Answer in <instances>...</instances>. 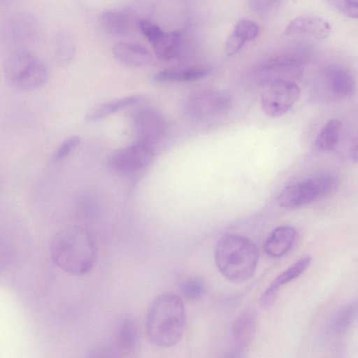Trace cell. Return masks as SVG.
I'll list each match as a JSON object with an SVG mask.
<instances>
[{
    "instance_id": "1",
    "label": "cell",
    "mask_w": 358,
    "mask_h": 358,
    "mask_svg": "<svg viewBox=\"0 0 358 358\" xmlns=\"http://www.w3.org/2000/svg\"><path fill=\"white\" fill-rule=\"evenodd\" d=\"M55 264L73 275L89 273L97 260V247L87 228L71 226L59 230L50 243Z\"/></svg>"
},
{
    "instance_id": "2",
    "label": "cell",
    "mask_w": 358,
    "mask_h": 358,
    "mask_svg": "<svg viewBox=\"0 0 358 358\" xmlns=\"http://www.w3.org/2000/svg\"><path fill=\"white\" fill-rule=\"evenodd\" d=\"M186 311L182 299L172 293L158 296L150 304L146 317V334L151 343L170 348L182 336Z\"/></svg>"
},
{
    "instance_id": "3",
    "label": "cell",
    "mask_w": 358,
    "mask_h": 358,
    "mask_svg": "<svg viewBox=\"0 0 358 358\" xmlns=\"http://www.w3.org/2000/svg\"><path fill=\"white\" fill-rule=\"evenodd\" d=\"M259 259L255 244L238 234L223 235L215 250L217 269L227 280L234 282L248 280L255 273Z\"/></svg>"
},
{
    "instance_id": "4",
    "label": "cell",
    "mask_w": 358,
    "mask_h": 358,
    "mask_svg": "<svg viewBox=\"0 0 358 358\" xmlns=\"http://www.w3.org/2000/svg\"><path fill=\"white\" fill-rule=\"evenodd\" d=\"M6 80L13 87L32 91L43 87L49 78V69L43 59L29 50H13L3 65Z\"/></svg>"
},
{
    "instance_id": "5",
    "label": "cell",
    "mask_w": 358,
    "mask_h": 358,
    "mask_svg": "<svg viewBox=\"0 0 358 358\" xmlns=\"http://www.w3.org/2000/svg\"><path fill=\"white\" fill-rule=\"evenodd\" d=\"M339 179L332 174H321L304 179L285 187L279 194L278 205L294 209L309 204L334 192Z\"/></svg>"
},
{
    "instance_id": "6",
    "label": "cell",
    "mask_w": 358,
    "mask_h": 358,
    "mask_svg": "<svg viewBox=\"0 0 358 358\" xmlns=\"http://www.w3.org/2000/svg\"><path fill=\"white\" fill-rule=\"evenodd\" d=\"M2 37L13 50H28L41 37L42 27L34 15L17 11L8 15L1 26Z\"/></svg>"
},
{
    "instance_id": "7",
    "label": "cell",
    "mask_w": 358,
    "mask_h": 358,
    "mask_svg": "<svg viewBox=\"0 0 358 358\" xmlns=\"http://www.w3.org/2000/svg\"><path fill=\"white\" fill-rule=\"evenodd\" d=\"M300 94L299 87L291 80L268 81L260 93L261 109L270 117H280L297 103Z\"/></svg>"
},
{
    "instance_id": "8",
    "label": "cell",
    "mask_w": 358,
    "mask_h": 358,
    "mask_svg": "<svg viewBox=\"0 0 358 358\" xmlns=\"http://www.w3.org/2000/svg\"><path fill=\"white\" fill-rule=\"evenodd\" d=\"M231 105V99L227 92L210 90L189 97L184 103L183 110L189 119L201 121L224 113Z\"/></svg>"
},
{
    "instance_id": "9",
    "label": "cell",
    "mask_w": 358,
    "mask_h": 358,
    "mask_svg": "<svg viewBox=\"0 0 358 358\" xmlns=\"http://www.w3.org/2000/svg\"><path fill=\"white\" fill-rule=\"evenodd\" d=\"M152 144L138 141L115 151L110 157V166L117 171L131 173L145 168L154 157Z\"/></svg>"
},
{
    "instance_id": "10",
    "label": "cell",
    "mask_w": 358,
    "mask_h": 358,
    "mask_svg": "<svg viewBox=\"0 0 358 358\" xmlns=\"http://www.w3.org/2000/svg\"><path fill=\"white\" fill-rule=\"evenodd\" d=\"M320 81L324 94L334 100L348 99L355 92V79L351 71L343 66H327L320 73Z\"/></svg>"
},
{
    "instance_id": "11",
    "label": "cell",
    "mask_w": 358,
    "mask_h": 358,
    "mask_svg": "<svg viewBox=\"0 0 358 358\" xmlns=\"http://www.w3.org/2000/svg\"><path fill=\"white\" fill-rule=\"evenodd\" d=\"M133 124L138 141L152 145L164 136L166 129L163 115L153 108L138 110L134 117Z\"/></svg>"
},
{
    "instance_id": "12",
    "label": "cell",
    "mask_w": 358,
    "mask_h": 358,
    "mask_svg": "<svg viewBox=\"0 0 358 358\" xmlns=\"http://www.w3.org/2000/svg\"><path fill=\"white\" fill-rule=\"evenodd\" d=\"M144 36L151 43L159 59L170 60L178 55L181 43L179 32H165L155 24H151L145 29Z\"/></svg>"
},
{
    "instance_id": "13",
    "label": "cell",
    "mask_w": 358,
    "mask_h": 358,
    "mask_svg": "<svg viewBox=\"0 0 358 358\" xmlns=\"http://www.w3.org/2000/svg\"><path fill=\"white\" fill-rule=\"evenodd\" d=\"M331 25L324 19L315 15H301L294 18L285 28L286 36H309L317 39H325L331 33Z\"/></svg>"
},
{
    "instance_id": "14",
    "label": "cell",
    "mask_w": 358,
    "mask_h": 358,
    "mask_svg": "<svg viewBox=\"0 0 358 358\" xmlns=\"http://www.w3.org/2000/svg\"><path fill=\"white\" fill-rule=\"evenodd\" d=\"M257 329V316L250 309L245 310L236 318L232 327L234 349L231 357H240L251 343Z\"/></svg>"
},
{
    "instance_id": "15",
    "label": "cell",
    "mask_w": 358,
    "mask_h": 358,
    "mask_svg": "<svg viewBox=\"0 0 358 358\" xmlns=\"http://www.w3.org/2000/svg\"><path fill=\"white\" fill-rule=\"evenodd\" d=\"M303 65V60L292 55H279L265 62L260 67L261 76L265 83L277 79H287L286 77L297 75Z\"/></svg>"
},
{
    "instance_id": "16",
    "label": "cell",
    "mask_w": 358,
    "mask_h": 358,
    "mask_svg": "<svg viewBox=\"0 0 358 358\" xmlns=\"http://www.w3.org/2000/svg\"><path fill=\"white\" fill-rule=\"evenodd\" d=\"M311 261L310 256H304L278 275L262 295L260 299L262 306H271L275 301L281 287L303 274L310 265Z\"/></svg>"
},
{
    "instance_id": "17",
    "label": "cell",
    "mask_w": 358,
    "mask_h": 358,
    "mask_svg": "<svg viewBox=\"0 0 358 358\" xmlns=\"http://www.w3.org/2000/svg\"><path fill=\"white\" fill-rule=\"evenodd\" d=\"M357 313L356 299H352L339 308L326 324L324 333L327 338L335 341L345 336L356 320Z\"/></svg>"
},
{
    "instance_id": "18",
    "label": "cell",
    "mask_w": 358,
    "mask_h": 358,
    "mask_svg": "<svg viewBox=\"0 0 358 358\" xmlns=\"http://www.w3.org/2000/svg\"><path fill=\"white\" fill-rule=\"evenodd\" d=\"M296 235L295 229L290 225L276 227L271 232L264 242L265 252L274 258L282 257L293 246Z\"/></svg>"
},
{
    "instance_id": "19",
    "label": "cell",
    "mask_w": 358,
    "mask_h": 358,
    "mask_svg": "<svg viewBox=\"0 0 358 358\" xmlns=\"http://www.w3.org/2000/svg\"><path fill=\"white\" fill-rule=\"evenodd\" d=\"M113 53L119 62L129 67H143L152 61L148 50L135 43L118 42L114 45Z\"/></svg>"
},
{
    "instance_id": "20",
    "label": "cell",
    "mask_w": 358,
    "mask_h": 358,
    "mask_svg": "<svg viewBox=\"0 0 358 358\" xmlns=\"http://www.w3.org/2000/svg\"><path fill=\"white\" fill-rule=\"evenodd\" d=\"M138 329L131 318L123 320L117 326L114 337V348L117 352L130 353L137 345Z\"/></svg>"
},
{
    "instance_id": "21",
    "label": "cell",
    "mask_w": 358,
    "mask_h": 358,
    "mask_svg": "<svg viewBox=\"0 0 358 358\" xmlns=\"http://www.w3.org/2000/svg\"><path fill=\"white\" fill-rule=\"evenodd\" d=\"M142 99L141 95H129L104 102L91 109L86 115V120L94 122L113 113L132 106Z\"/></svg>"
},
{
    "instance_id": "22",
    "label": "cell",
    "mask_w": 358,
    "mask_h": 358,
    "mask_svg": "<svg viewBox=\"0 0 358 358\" xmlns=\"http://www.w3.org/2000/svg\"><path fill=\"white\" fill-rule=\"evenodd\" d=\"M208 73L209 69L206 67L164 69L157 73L153 80L162 83L191 81L201 79Z\"/></svg>"
},
{
    "instance_id": "23",
    "label": "cell",
    "mask_w": 358,
    "mask_h": 358,
    "mask_svg": "<svg viewBox=\"0 0 358 358\" xmlns=\"http://www.w3.org/2000/svg\"><path fill=\"white\" fill-rule=\"evenodd\" d=\"M102 28L108 34L122 35L130 25V14L127 10H106L100 15Z\"/></svg>"
},
{
    "instance_id": "24",
    "label": "cell",
    "mask_w": 358,
    "mask_h": 358,
    "mask_svg": "<svg viewBox=\"0 0 358 358\" xmlns=\"http://www.w3.org/2000/svg\"><path fill=\"white\" fill-rule=\"evenodd\" d=\"M342 124L339 120H329L320 130L315 141L317 148L324 151L334 150L340 140Z\"/></svg>"
},
{
    "instance_id": "25",
    "label": "cell",
    "mask_w": 358,
    "mask_h": 358,
    "mask_svg": "<svg viewBox=\"0 0 358 358\" xmlns=\"http://www.w3.org/2000/svg\"><path fill=\"white\" fill-rule=\"evenodd\" d=\"M55 60L61 65L71 62L75 55V43L70 33L65 30L57 32L53 38Z\"/></svg>"
},
{
    "instance_id": "26",
    "label": "cell",
    "mask_w": 358,
    "mask_h": 358,
    "mask_svg": "<svg viewBox=\"0 0 358 358\" xmlns=\"http://www.w3.org/2000/svg\"><path fill=\"white\" fill-rule=\"evenodd\" d=\"M182 295L188 300L196 301L201 299L206 292L205 282L199 278H189L180 285Z\"/></svg>"
},
{
    "instance_id": "27",
    "label": "cell",
    "mask_w": 358,
    "mask_h": 358,
    "mask_svg": "<svg viewBox=\"0 0 358 358\" xmlns=\"http://www.w3.org/2000/svg\"><path fill=\"white\" fill-rule=\"evenodd\" d=\"M231 32L246 42L254 40L258 36L259 27L250 20L241 19L236 23Z\"/></svg>"
},
{
    "instance_id": "28",
    "label": "cell",
    "mask_w": 358,
    "mask_h": 358,
    "mask_svg": "<svg viewBox=\"0 0 358 358\" xmlns=\"http://www.w3.org/2000/svg\"><path fill=\"white\" fill-rule=\"evenodd\" d=\"M80 137L71 136L66 138L56 149L51 160L57 162L66 158L80 143Z\"/></svg>"
},
{
    "instance_id": "29",
    "label": "cell",
    "mask_w": 358,
    "mask_h": 358,
    "mask_svg": "<svg viewBox=\"0 0 358 358\" xmlns=\"http://www.w3.org/2000/svg\"><path fill=\"white\" fill-rule=\"evenodd\" d=\"M336 10L350 18L358 15L357 0H327Z\"/></svg>"
},
{
    "instance_id": "30",
    "label": "cell",
    "mask_w": 358,
    "mask_h": 358,
    "mask_svg": "<svg viewBox=\"0 0 358 358\" xmlns=\"http://www.w3.org/2000/svg\"><path fill=\"white\" fill-rule=\"evenodd\" d=\"M245 43V41L231 32L225 42V54L229 57L236 55L241 50Z\"/></svg>"
},
{
    "instance_id": "31",
    "label": "cell",
    "mask_w": 358,
    "mask_h": 358,
    "mask_svg": "<svg viewBox=\"0 0 358 358\" xmlns=\"http://www.w3.org/2000/svg\"><path fill=\"white\" fill-rule=\"evenodd\" d=\"M12 252L8 245L0 243V271L5 269L10 263Z\"/></svg>"
},
{
    "instance_id": "32",
    "label": "cell",
    "mask_w": 358,
    "mask_h": 358,
    "mask_svg": "<svg viewBox=\"0 0 358 358\" xmlns=\"http://www.w3.org/2000/svg\"><path fill=\"white\" fill-rule=\"evenodd\" d=\"M254 7L260 12H267L278 6L281 0H251Z\"/></svg>"
},
{
    "instance_id": "33",
    "label": "cell",
    "mask_w": 358,
    "mask_h": 358,
    "mask_svg": "<svg viewBox=\"0 0 358 358\" xmlns=\"http://www.w3.org/2000/svg\"><path fill=\"white\" fill-rule=\"evenodd\" d=\"M350 155L352 161L355 162L357 161V140L356 136L352 140L350 147Z\"/></svg>"
},
{
    "instance_id": "34",
    "label": "cell",
    "mask_w": 358,
    "mask_h": 358,
    "mask_svg": "<svg viewBox=\"0 0 358 358\" xmlns=\"http://www.w3.org/2000/svg\"><path fill=\"white\" fill-rule=\"evenodd\" d=\"M12 0H0V6L9 3Z\"/></svg>"
}]
</instances>
